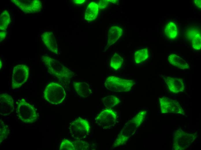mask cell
I'll return each instance as SVG.
<instances>
[{
    "instance_id": "6da1fadb",
    "label": "cell",
    "mask_w": 201,
    "mask_h": 150,
    "mask_svg": "<svg viewBox=\"0 0 201 150\" xmlns=\"http://www.w3.org/2000/svg\"><path fill=\"white\" fill-rule=\"evenodd\" d=\"M41 58L49 72L57 78L62 85L66 86L68 84L75 74L73 72L58 61L49 56L43 55Z\"/></svg>"
},
{
    "instance_id": "7a4b0ae2",
    "label": "cell",
    "mask_w": 201,
    "mask_h": 150,
    "mask_svg": "<svg viewBox=\"0 0 201 150\" xmlns=\"http://www.w3.org/2000/svg\"><path fill=\"white\" fill-rule=\"evenodd\" d=\"M16 103V112L20 120L27 124L32 123L36 122L38 116L36 109L33 105L24 98H21Z\"/></svg>"
},
{
    "instance_id": "3957f363",
    "label": "cell",
    "mask_w": 201,
    "mask_h": 150,
    "mask_svg": "<svg viewBox=\"0 0 201 150\" xmlns=\"http://www.w3.org/2000/svg\"><path fill=\"white\" fill-rule=\"evenodd\" d=\"M44 97L49 103L54 105L62 102L66 96L63 86L59 84L51 82L46 87L44 92Z\"/></svg>"
},
{
    "instance_id": "277c9868",
    "label": "cell",
    "mask_w": 201,
    "mask_h": 150,
    "mask_svg": "<svg viewBox=\"0 0 201 150\" xmlns=\"http://www.w3.org/2000/svg\"><path fill=\"white\" fill-rule=\"evenodd\" d=\"M135 84L133 80L110 76L105 79L104 85L106 89L111 91L125 92L129 91Z\"/></svg>"
},
{
    "instance_id": "5b68a950",
    "label": "cell",
    "mask_w": 201,
    "mask_h": 150,
    "mask_svg": "<svg viewBox=\"0 0 201 150\" xmlns=\"http://www.w3.org/2000/svg\"><path fill=\"white\" fill-rule=\"evenodd\" d=\"M173 148L184 150L188 148L196 138L195 134L187 132L181 128L176 130L173 136Z\"/></svg>"
},
{
    "instance_id": "8992f818",
    "label": "cell",
    "mask_w": 201,
    "mask_h": 150,
    "mask_svg": "<svg viewBox=\"0 0 201 150\" xmlns=\"http://www.w3.org/2000/svg\"><path fill=\"white\" fill-rule=\"evenodd\" d=\"M69 129L71 138L74 140H81L88 134L90 127L87 120L79 118L70 123Z\"/></svg>"
},
{
    "instance_id": "52a82bcc",
    "label": "cell",
    "mask_w": 201,
    "mask_h": 150,
    "mask_svg": "<svg viewBox=\"0 0 201 150\" xmlns=\"http://www.w3.org/2000/svg\"><path fill=\"white\" fill-rule=\"evenodd\" d=\"M29 75V68L24 64L18 65L14 67L12 74V88H20L27 80Z\"/></svg>"
},
{
    "instance_id": "ba28073f",
    "label": "cell",
    "mask_w": 201,
    "mask_h": 150,
    "mask_svg": "<svg viewBox=\"0 0 201 150\" xmlns=\"http://www.w3.org/2000/svg\"><path fill=\"white\" fill-rule=\"evenodd\" d=\"M117 114L110 108L101 111L95 119L96 123L99 126L105 128H109L114 126L117 120Z\"/></svg>"
},
{
    "instance_id": "9c48e42d",
    "label": "cell",
    "mask_w": 201,
    "mask_h": 150,
    "mask_svg": "<svg viewBox=\"0 0 201 150\" xmlns=\"http://www.w3.org/2000/svg\"><path fill=\"white\" fill-rule=\"evenodd\" d=\"M159 100L162 113H173L185 115L184 110L176 100L165 96L160 97Z\"/></svg>"
},
{
    "instance_id": "30bf717a",
    "label": "cell",
    "mask_w": 201,
    "mask_h": 150,
    "mask_svg": "<svg viewBox=\"0 0 201 150\" xmlns=\"http://www.w3.org/2000/svg\"><path fill=\"white\" fill-rule=\"evenodd\" d=\"M18 8L26 13H35L40 12L42 7L39 0H11Z\"/></svg>"
},
{
    "instance_id": "8fae6325",
    "label": "cell",
    "mask_w": 201,
    "mask_h": 150,
    "mask_svg": "<svg viewBox=\"0 0 201 150\" xmlns=\"http://www.w3.org/2000/svg\"><path fill=\"white\" fill-rule=\"evenodd\" d=\"M185 38L191 44L192 47L195 50L201 49L200 28L198 27H191L186 29Z\"/></svg>"
},
{
    "instance_id": "7c38bea8",
    "label": "cell",
    "mask_w": 201,
    "mask_h": 150,
    "mask_svg": "<svg viewBox=\"0 0 201 150\" xmlns=\"http://www.w3.org/2000/svg\"><path fill=\"white\" fill-rule=\"evenodd\" d=\"M163 78L171 93H176L185 91V84L182 79L167 76H163Z\"/></svg>"
},
{
    "instance_id": "4fadbf2b",
    "label": "cell",
    "mask_w": 201,
    "mask_h": 150,
    "mask_svg": "<svg viewBox=\"0 0 201 150\" xmlns=\"http://www.w3.org/2000/svg\"><path fill=\"white\" fill-rule=\"evenodd\" d=\"M14 110V100L12 97L6 93L0 94V113L4 116L9 115Z\"/></svg>"
},
{
    "instance_id": "5bb4252c",
    "label": "cell",
    "mask_w": 201,
    "mask_h": 150,
    "mask_svg": "<svg viewBox=\"0 0 201 150\" xmlns=\"http://www.w3.org/2000/svg\"><path fill=\"white\" fill-rule=\"evenodd\" d=\"M42 40L46 48L54 54H58V45L53 33L51 31H45L41 35Z\"/></svg>"
},
{
    "instance_id": "9a60e30c",
    "label": "cell",
    "mask_w": 201,
    "mask_h": 150,
    "mask_svg": "<svg viewBox=\"0 0 201 150\" xmlns=\"http://www.w3.org/2000/svg\"><path fill=\"white\" fill-rule=\"evenodd\" d=\"M122 28L118 25L113 26L109 29L107 37L106 48H108L115 43L123 34Z\"/></svg>"
},
{
    "instance_id": "2e32d148",
    "label": "cell",
    "mask_w": 201,
    "mask_h": 150,
    "mask_svg": "<svg viewBox=\"0 0 201 150\" xmlns=\"http://www.w3.org/2000/svg\"><path fill=\"white\" fill-rule=\"evenodd\" d=\"M168 60L172 65L181 69L185 70L190 68L189 64L185 59L174 54H170L168 57Z\"/></svg>"
},
{
    "instance_id": "e0dca14e",
    "label": "cell",
    "mask_w": 201,
    "mask_h": 150,
    "mask_svg": "<svg viewBox=\"0 0 201 150\" xmlns=\"http://www.w3.org/2000/svg\"><path fill=\"white\" fill-rule=\"evenodd\" d=\"M165 36L170 40H174L178 35V29L177 23L174 21L167 22L164 29Z\"/></svg>"
},
{
    "instance_id": "ac0fdd59",
    "label": "cell",
    "mask_w": 201,
    "mask_h": 150,
    "mask_svg": "<svg viewBox=\"0 0 201 150\" xmlns=\"http://www.w3.org/2000/svg\"><path fill=\"white\" fill-rule=\"evenodd\" d=\"M99 11L98 4L92 2L87 5L85 12L84 19L88 21H91L97 18Z\"/></svg>"
},
{
    "instance_id": "d6986e66",
    "label": "cell",
    "mask_w": 201,
    "mask_h": 150,
    "mask_svg": "<svg viewBox=\"0 0 201 150\" xmlns=\"http://www.w3.org/2000/svg\"><path fill=\"white\" fill-rule=\"evenodd\" d=\"M73 85L77 93L82 97H87L91 93L89 85L86 82L75 81Z\"/></svg>"
},
{
    "instance_id": "ffe728a7",
    "label": "cell",
    "mask_w": 201,
    "mask_h": 150,
    "mask_svg": "<svg viewBox=\"0 0 201 150\" xmlns=\"http://www.w3.org/2000/svg\"><path fill=\"white\" fill-rule=\"evenodd\" d=\"M11 19L9 12L4 10L0 15V30L1 31L6 30L11 22Z\"/></svg>"
},
{
    "instance_id": "44dd1931",
    "label": "cell",
    "mask_w": 201,
    "mask_h": 150,
    "mask_svg": "<svg viewBox=\"0 0 201 150\" xmlns=\"http://www.w3.org/2000/svg\"><path fill=\"white\" fill-rule=\"evenodd\" d=\"M129 131L126 130L122 129L113 144V147H116L125 143L130 137Z\"/></svg>"
},
{
    "instance_id": "7402d4cb",
    "label": "cell",
    "mask_w": 201,
    "mask_h": 150,
    "mask_svg": "<svg viewBox=\"0 0 201 150\" xmlns=\"http://www.w3.org/2000/svg\"><path fill=\"white\" fill-rule=\"evenodd\" d=\"M147 114L146 111H141L130 121V124L132 125L136 128H138L144 121Z\"/></svg>"
},
{
    "instance_id": "603a6c76",
    "label": "cell",
    "mask_w": 201,
    "mask_h": 150,
    "mask_svg": "<svg viewBox=\"0 0 201 150\" xmlns=\"http://www.w3.org/2000/svg\"><path fill=\"white\" fill-rule=\"evenodd\" d=\"M148 50L146 48L141 49L136 51L134 53V58L135 62L139 63L144 62L149 57Z\"/></svg>"
},
{
    "instance_id": "cb8c5ba5",
    "label": "cell",
    "mask_w": 201,
    "mask_h": 150,
    "mask_svg": "<svg viewBox=\"0 0 201 150\" xmlns=\"http://www.w3.org/2000/svg\"><path fill=\"white\" fill-rule=\"evenodd\" d=\"M120 99L116 96L111 95L103 98L102 103L107 107L111 108L117 106L120 103Z\"/></svg>"
},
{
    "instance_id": "d4e9b609",
    "label": "cell",
    "mask_w": 201,
    "mask_h": 150,
    "mask_svg": "<svg viewBox=\"0 0 201 150\" xmlns=\"http://www.w3.org/2000/svg\"><path fill=\"white\" fill-rule=\"evenodd\" d=\"M123 61L122 58L115 53L111 59L110 63V67L114 70H118L121 67Z\"/></svg>"
},
{
    "instance_id": "484cf974",
    "label": "cell",
    "mask_w": 201,
    "mask_h": 150,
    "mask_svg": "<svg viewBox=\"0 0 201 150\" xmlns=\"http://www.w3.org/2000/svg\"><path fill=\"white\" fill-rule=\"evenodd\" d=\"M10 133V130L8 125L5 124L3 121H0V143L6 139Z\"/></svg>"
},
{
    "instance_id": "4316f807",
    "label": "cell",
    "mask_w": 201,
    "mask_h": 150,
    "mask_svg": "<svg viewBox=\"0 0 201 150\" xmlns=\"http://www.w3.org/2000/svg\"><path fill=\"white\" fill-rule=\"evenodd\" d=\"M72 142L74 150H87L89 149L88 143L81 140H74Z\"/></svg>"
},
{
    "instance_id": "83f0119b",
    "label": "cell",
    "mask_w": 201,
    "mask_h": 150,
    "mask_svg": "<svg viewBox=\"0 0 201 150\" xmlns=\"http://www.w3.org/2000/svg\"><path fill=\"white\" fill-rule=\"evenodd\" d=\"M59 150H74L72 142L67 139L63 140L60 144Z\"/></svg>"
},
{
    "instance_id": "f1b7e54d",
    "label": "cell",
    "mask_w": 201,
    "mask_h": 150,
    "mask_svg": "<svg viewBox=\"0 0 201 150\" xmlns=\"http://www.w3.org/2000/svg\"><path fill=\"white\" fill-rule=\"evenodd\" d=\"M110 1L109 0H100L98 4L99 9H103L105 8L109 4Z\"/></svg>"
},
{
    "instance_id": "f546056e",
    "label": "cell",
    "mask_w": 201,
    "mask_h": 150,
    "mask_svg": "<svg viewBox=\"0 0 201 150\" xmlns=\"http://www.w3.org/2000/svg\"><path fill=\"white\" fill-rule=\"evenodd\" d=\"M7 34V31L6 30L4 31H1L0 32V42H1L3 41L5 38Z\"/></svg>"
},
{
    "instance_id": "4dcf8cb0",
    "label": "cell",
    "mask_w": 201,
    "mask_h": 150,
    "mask_svg": "<svg viewBox=\"0 0 201 150\" xmlns=\"http://www.w3.org/2000/svg\"><path fill=\"white\" fill-rule=\"evenodd\" d=\"M72 1L73 3L77 5H82L86 1L85 0H74Z\"/></svg>"
},
{
    "instance_id": "1f68e13d",
    "label": "cell",
    "mask_w": 201,
    "mask_h": 150,
    "mask_svg": "<svg viewBox=\"0 0 201 150\" xmlns=\"http://www.w3.org/2000/svg\"><path fill=\"white\" fill-rule=\"evenodd\" d=\"M194 5L197 8L199 9H201V0H194L193 1Z\"/></svg>"
},
{
    "instance_id": "d6a6232c",
    "label": "cell",
    "mask_w": 201,
    "mask_h": 150,
    "mask_svg": "<svg viewBox=\"0 0 201 150\" xmlns=\"http://www.w3.org/2000/svg\"><path fill=\"white\" fill-rule=\"evenodd\" d=\"M109 1L110 2H111L115 4L116 3V2H117V0H109Z\"/></svg>"
}]
</instances>
